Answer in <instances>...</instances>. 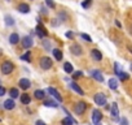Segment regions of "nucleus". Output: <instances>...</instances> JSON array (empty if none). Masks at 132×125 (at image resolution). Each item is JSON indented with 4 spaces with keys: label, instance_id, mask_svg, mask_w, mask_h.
<instances>
[{
    "label": "nucleus",
    "instance_id": "37998d69",
    "mask_svg": "<svg viewBox=\"0 0 132 125\" xmlns=\"http://www.w3.org/2000/svg\"><path fill=\"white\" fill-rule=\"evenodd\" d=\"M131 71H132V64H131Z\"/></svg>",
    "mask_w": 132,
    "mask_h": 125
},
{
    "label": "nucleus",
    "instance_id": "ddd939ff",
    "mask_svg": "<svg viewBox=\"0 0 132 125\" xmlns=\"http://www.w3.org/2000/svg\"><path fill=\"white\" fill-rule=\"evenodd\" d=\"M110 113H111V116H113L115 120H118V117H119V108H118V104H117V103H113V104H111Z\"/></svg>",
    "mask_w": 132,
    "mask_h": 125
},
{
    "label": "nucleus",
    "instance_id": "aec40b11",
    "mask_svg": "<svg viewBox=\"0 0 132 125\" xmlns=\"http://www.w3.org/2000/svg\"><path fill=\"white\" fill-rule=\"evenodd\" d=\"M118 80L117 78H110L109 80V87L111 89V90H117L118 89Z\"/></svg>",
    "mask_w": 132,
    "mask_h": 125
},
{
    "label": "nucleus",
    "instance_id": "a878e982",
    "mask_svg": "<svg viewBox=\"0 0 132 125\" xmlns=\"http://www.w3.org/2000/svg\"><path fill=\"white\" fill-rule=\"evenodd\" d=\"M34 96H35L36 99H44V98H45V93H44L43 90H36V91L34 93Z\"/></svg>",
    "mask_w": 132,
    "mask_h": 125
},
{
    "label": "nucleus",
    "instance_id": "39448f33",
    "mask_svg": "<svg viewBox=\"0 0 132 125\" xmlns=\"http://www.w3.org/2000/svg\"><path fill=\"white\" fill-rule=\"evenodd\" d=\"M86 109H87V104H86L84 102H79V103H77L75 107H74V111H75L77 115H83V113L86 112Z\"/></svg>",
    "mask_w": 132,
    "mask_h": 125
},
{
    "label": "nucleus",
    "instance_id": "f257e3e1",
    "mask_svg": "<svg viewBox=\"0 0 132 125\" xmlns=\"http://www.w3.org/2000/svg\"><path fill=\"white\" fill-rule=\"evenodd\" d=\"M39 65H40L42 69L48 71V69L52 68L53 61H52V59H51L49 56H43V57H40V60H39Z\"/></svg>",
    "mask_w": 132,
    "mask_h": 125
},
{
    "label": "nucleus",
    "instance_id": "58836bf2",
    "mask_svg": "<svg viewBox=\"0 0 132 125\" xmlns=\"http://www.w3.org/2000/svg\"><path fill=\"white\" fill-rule=\"evenodd\" d=\"M115 25H117V26H118L119 29H122V25H120V22H119L118 20H115Z\"/></svg>",
    "mask_w": 132,
    "mask_h": 125
},
{
    "label": "nucleus",
    "instance_id": "20e7f679",
    "mask_svg": "<svg viewBox=\"0 0 132 125\" xmlns=\"http://www.w3.org/2000/svg\"><path fill=\"white\" fill-rule=\"evenodd\" d=\"M93 99H95V103H96L97 106H105V104H106V96H105L102 93H97Z\"/></svg>",
    "mask_w": 132,
    "mask_h": 125
},
{
    "label": "nucleus",
    "instance_id": "e433bc0d",
    "mask_svg": "<svg viewBox=\"0 0 132 125\" xmlns=\"http://www.w3.org/2000/svg\"><path fill=\"white\" fill-rule=\"evenodd\" d=\"M3 95H5V87L0 86V96H3Z\"/></svg>",
    "mask_w": 132,
    "mask_h": 125
},
{
    "label": "nucleus",
    "instance_id": "f8f14e48",
    "mask_svg": "<svg viewBox=\"0 0 132 125\" xmlns=\"http://www.w3.org/2000/svg\"><path fill=\"white\" fill-rule=\"evenodd\" d=\"M48 93H49V95H52L54 99H57L58 102H62V96L58 94V91L54 89V87H48Z\"/></svg>",
    "mask_w": 132,
    "mask_h": 125
},
{
    "label": "nucleus",
    "instance_id": "cd10ccee",
    "mask_svg": "<svg viewBox=\"0 0 132 125\" xmlns=\"http://www.w3.org/2000/svg\"><path fill=\"white\" fill-rule=\"evenodd\" d=\"M91 5H92V0H83V2H82V7L84 9H88Z\"/></svg>",
    "mask_w": 132,
    "mask_h": 125
},
{
    "label": "nucleus",
    "instance_id": "f03ea898",
    "mask_svg": "<svg viewBox=\"0 0 132 125\" xmlns=\"http://www.w3.org/2000/svg\"><path fill=\"white\" fill-rule=\"evenodd\" d=\"M2 73L3 74H11L13 71H14V64L12 61H9V60H7V61H4L3 64H2Z\"/></svg>",
    "mask_w": 132,
    "mask_h": 125
},
{
    "label": "nucleus",
    "instance_id": "2eb2a0df",
    "mask_svg": "<svg viewBox=\"0 0 132 125\" xmlns=\"http://www.w3.org/2000/svg\"><path fill=\"white\" fill-rule=\"evenodd\" d=\"M70 87H71L77 94H79V95H84V91L82 90V87H80L77 82H74V81H73V82H70Z\"/></svg>",
    "mask_w": 132,
    "mask_h": 125
},
{
    "label": "nucleus",
    "instance_id": "79ce46f5",
    "mask_svg": "<svg viewBox=\"0 0 132 125\" xmlns=\"http://www.w3.org/2000/svg\"><path fill=\"white\" fill-rule=\"evenodd\" d=\"M129 30H131V33H132V25H131V27H129Z\"/></svg>",
    "mask_w": 132,
    "mask_h": 125
},
{
    "label": "nucleus",
    "instance_id": "c756f323",
    "mask_svg": "<svg viewBox=\"0 0 132 125\" xmlns=\"http://www.w3.org/2000/svg\"><path fill=\"white\" fill-rule=\"evenodd\" d=\"M45 4H47V7H49L51 9H54V8H56V4H54L53 0H45Z\"/></svg>",
    "mask_w": 132,
    "mask_h": 125
},
{
    "label": "nucleus",
    "instance_id": "5701e85b",
    "mask_svg": "<svg viewBox=\"0 0 132 125\" xmlns=\"http://www.w3.org/2000/svg\"><path fill=\"white\" fill-rule=\"evenodd\" d=\"M4 20H5V25H7V26H13V25H14V18H13L12 16L7 15Z\"/></svg>",
    "mask_w": 132,
    "mask_h": 125
},
{
    "label": "nucleus",
    "instance_id": "2f4dec72",
    "mask_svg": "<svg viewBox=\"0 0 132 125\" xmlns=\"http://www.w3.org/2000/svg\"><path fill=\"white\" fill-rule=\"evenodd\" d=\"M80 38H82V39H84L86 42H92V38H91L89 35L84 34V33H82V34H80Z\"/></svg>",
    "mask_w": 132,
    "mask_h": 125
},
{
    "label": "nucleus",
    "instance_id": "b1692460",
    "mask_svg": "<svg viewBox=\"0 0 132 125\" xmlns=\"http://www.w3.org/2000/svg\"><path fill=\"white\" fill-rule=\"evenodd\" d=\"M21 60H25V61H27V63H31V52L27 51V52H25L23 55H21Z\"/></svg>",
    "mask_w": 132,
    "mask_h": 125
},
{
    "label": "nucleus",
    "instance_id": "f3484780",
    "mask_svg": "<svg viewBox=\"0 0 132 125\" xmlns=\"http://www.w3.org/2000/svg\"><path fill=\"white\" fill-rule=\"evenodd\" d=\"M14 107H16V103H14L13 99H7L4 102V108L5 109H13Z\"/></svg>",
    "mask_w": 132,
    "mask_h": 125
},
{
    "label": "nucleus",
    "instance_id": "c03bdc74",
    "mask_svg": "<svg viewBox=\"0 0 132 125\" xmlns=\"http://www.w3.org/2000/svg\"><path fill=\"white\" fill-rule=\"evenodd\" d=\"M7 2H11V0H7Z\"/></svg>",
    "mask_w": 132,
    "mask_h": 125
},
{
    "label": "nucleus",
    "instance_id": "6e6552de",
    "mask_svg": "<svg viewBox=\"0 0 132 125\" xmlns=\"http://www.w3.org/2000/svg\"><path fill=\"white\" fill-rule=\"evenodd\" d=\"M91 76H92L96 81H98V82H104V76H102L101 71H98V69H93V71H91Z\"/></svg>",
    "mask_w": 132,
    "mask_h": 125
},
{
    "label": "nucleus",
    "instance_id": "a211bd4d",
    "mask_svg": "<svg viewBox=\"0 0 132 125\" xmlns=\"http://www.w3.org/2000/svg\"><path fill=\"white\" fill-rule=\"evenodd\" d=\"M53 56H54V59H56L57 61H61V60H62V57H63V53H62V51H61V50L54 48V50H53Z\"/></svg>",
    "mask_w": 132,
    "mask_h": 125
},
{
    "label": "nucleus",
    "instance_id": "393cba45",
    "mask_svg": "<svg viewBox=\"0 0 132 125\" xmlns=\"http://www.w3.org/2000/svg\"><path fill=\"white\" fill-rule=\"evenodd\" d=\"M18 94H20V91H18V89H16V87H12V89L9 90V95H11L12 99L18 98Z\"/></svg>",
    "mask_w": 132,
    "mask_h": 125
},
{
    "label": "nucleus",
    "instance_id": "9d476101",
    "mask_svg": "<svg viewBox=\"0 0 132 125\" xmlns=\"http://www.w3.org/2000/svg\"><path fill=\"white\" fill-rule=\"evenodd\" d=\"M91 56H92L93 60H96V61H101V60H102V53H101V51H98L97 48L91 50Z\"/></svg>",
    "mask_w": 132,
    "mask_h": 125
},
{
    "label": "nucleus",
    "instance_id": "7ed1b4c3",
    "mask_svg": "<svg viewBox=\"0 0 132 125\" xmlns=\"http://www.w3.org/2000/svg\"><path fill=\"white\" fill-rule=\"evenodd\" d=\"M35 31H36V34H38L39 38H45V37H48V31H47V29L43 26L42 22L38 24V26L35 27Z\"/></svg>",
    "mask_w": 132,
    "mask_h": 125
},
{
    "label": "nucleus",
    "instance_id": "473e14b6",
    "mask_svg": "<svg viewBox=\"0 0 132 125\" xmlns=\"http://www.w3.org/2000/svg\"><path fill=\"white\" fill-rule=\"evenodd\" d=\"M65 35H66V38H69V39H74V33L70 31V30H69V31H66Z\"/></svg>",
    "mask_w": 132,
    "mask_h": 125
},
{
    "label": "nucleus",
    "instance_id": "4c0bfd02",
    "mask_svg": "<svg viewBox=\"0 0 132 125\" xmlns=\"http://www.w3.org/2000/svg\"><path fill=\"white\" fill-rule=\"evenodd\" d=\"M35 125H47L44 121H42V120H38L36 122H35Z\"/></svg>",
    "mask_w": 132,
    "mask_h": 125
},
{
    "label": "nucleus",
    "instance_id": "1a4fd4ad",
    "mask_svg": "<svg viewBox=\"0 0 132 125\" xmlns=\"http://www.w3.org/2000/svg\"><path fill=\"white\" fill-rule=\"evenodd\" d=\"M101 119H102L101 112H100L98 109H93V112H92V121H93V124H95V125L98 124V122L101 121Z\"/></svg>",
    "mask_w": 132,
    "mask_h": 125
},
{
    "label": "nucleus",
    "instance_id": "4468645a",
    "mask_svg": "<svg viewBox=\"0 0 132 125\" xmlns=\"http://www.w3.org/2000/svg\"><path fill=\"white\" fill-rule=\"evenodd\" d=\"M18 84H20V87H21L22 90H27V89L31 86V82H30V80H27V78H21Z\"/></svg>",
    "mask_w": 132,
    "mask_h": 125
},
{
    "label": "nucleus",
    "instance_id": "423d86ee",
    "mask_svg": "<svg viewBox=\"0 0 132 125\" xmlns=\"http://www.w3.org/2000/svg\"><path fill=\"white\" fill-rule=\"evenodd\" d=\"M21 43H22V47H23V48H26V50H29V48H31V47L34 46V40H32V38H31V37H29V35L23 37Z\"/></svg>",
    "mask_w": 132,
    "mask_h": 125
},
{
    "label": "nucleus",
    "instance_id": "a18cd8bd",
    "mask_svg": "<svg viewBox=\"0 0 132 125\" xmlns=\"http://www.w3.org/2000/svg\"><path fill=\"white\" fill-rule=\"evenodd\" d=\"M96 125H98V124H96Z\"/></svg>",
    "mask_w": 132,
    "mask_h": 125
},
{
    "label": "nucleus",
    "instance_id": "72a5a7b5",
    "mask_svg": "<svg viewBox=\"0 0 132 125\" xmlns=\"http://www.w3.org/2000/svg\"><path fill=\"white\" fill-rule=\"evenodd\" d=\"M114 71H115V73H117V74L122 72V71L119 69V64H118V63H114Z\"/></svg>",
    "mask_w": 132,
    "mask_h": 125
},
{
    "label": "nucleus",
    "instance_id": "a19ab883",
    "mask_svg": "<svg viewBox=\"0 0 132 125\" xmlns=\"http://www.w3.org/2000/svg\"><path fill=\"white\" fill-rule=\"evenodd\" d=\"M2 55H3V51H2V50H0V56H2Z\"/></svg>",
    "mask_w": 132,
    "mask_h": 125
},
{
    "label": "nucleus",
    "instance_id": "ea45409f",
    "mask_svg": "<svg viewBox=\"0 0 132 125\" xmlns=\"http://www.w3.org/2000/svg\"><path fill=\"white\" fill-rule=\"evenodd\" d=\"M127 50H128V51L132 53V46H131V44H128V46H127Z\"/></svg>",
    "mask_w": 132,
    "mask_h": 125
},
{
    "label": "nucleus",
    "instance_id": "7c9ffc66",
    "mask_svg": "<svg viewBox=\"0 0 132 125\" xmlns=\"http://www.w3.org/2000/svg\"><path fill=\"white\" fill-rule=\"evenodd\" d=\"M82 76H83V72H82V71H77V72H73V77H74L75 80L80 78Z\"/></svg>",
    "mask_w": 132,
    "mask_h": 125
},
{
    "label": "nucleus",
    "instance_id": "9b49d317",
    "mask_svg": "<svg viewBox=\"0 0 132 125\" xmlns=\"http://www.w3.org/2000/svg\"><path fill=\"white\" fill-rule=\"evenodd\" d=\"M17 9H18L20 13H23V15L30 13V7H29V4H26V3H21V4H18Z\"/></svg>",
    "mask_w": 132,
    "mask_h": 125
},
{
    "label": "nucleus",
    "instance_id": "412c9836",
    "mask_svg": "<svg viewBox=\"0 0 132 125\" xmlns=\"http://www.w3.org/2000/svg\"><path fill=\"white\" fill-rule=\"evenodd\" d=\"M63 71L70 74V73L74 72V68H73V65L70 64V63H65V64H63Z\"/></svg>",
    "mask_w": 132,
    "mask_h": 125
},
{
    "label": "nucleus",
    "instance_id": "c85d7f7f",
    "mask_svg": "<svg viewBox=\"0 0 132 125\" xmlns=\"http://www.w3.org/2000/svg\"><path fill=\"white\" fill-rule=\"evenodd\" d=\"M118 77H119V80H122V81H126V80L129 78V76H128L126 72H120V73H118Z\"/></svg>",
    "mask_w": 132,
    "mask_h": 125
},
{
    "label": "nucleus",
    "instance_id": "f704fd0d",
    "mask_svg": "<svg viewBox=\"0 0 132 125\" xmlns=\"http://www.w3.org/2000/svg\"><path fill=\"white\" fill-rule=\"evenodd\" d=\"M43 44H44L45 50H49V48H51V42H49V40H44V42H43Z\"/></svg>",
    "mask_w": 132,
    "mask_h": 125
},
{
    "label": "nucleus",
    "instance_id": "4be33fe9",
    "mask_svg": "<svg viewBox=\"0 0 132 125\" xmlns=\"http://www.w3.org/2000/svg\"><path fill=\"white\" fill-rule=\"evenodd\" d=\"M61 124H62V125H73V124H74V120H73L70 116H68V117H65V119L61 120Z\"/></svg>",
    "mask_w": 132,
    "mask_h": 125
},
{
    "label": "nucleus",
    "instance_id": "0eeeda50",
    "mask_svg": "<svg viewBox=\"0 0 132 125\" xmlns=\"http://www.w3.org/2000/svg\"><path fill=\"white\" fill-rule=\"evenodd\" d=\"M82 47H80V44H77V43H74V44H71L70 46V52L74 55V56H80L82 55Z\"/></svg>",
    "mask_w": 132,
    "mask_h": 125
},
{
    "label": "nucleus",
    "instance_id": "dca6fc26",
    "mask_svg": "<svg viewBox=\"0 0 132 125\" xmlns=\"http://www.w3.org/2000/svg\"><path fill=\"white\" fill-rule=\"evenodd\" d=\"M18 42H20V37H18V34H17V33H12V34L9 35V43L14 46V44H17Z\"/></svg>",
    "mask_w": 132,
    "mask_h": 125
},
{
    "label": "nucleus",
    "instance_id": "6ab92c4d",
    "mask_svg": "<svg viewBox=\"0 0 132 125\" xmlns=\"http://www.w3.org/2000/svg\"><path fill=\"white\" fill-rule=\"evenodd\" d=\"M20 99H21V103L22 104H30V102H31V98H30V95L29 94H22L21 96H20Z\"/></svg>",
    "mask_w": 132,
    "mask_h": 125
},
{
    "label": "nucleus",
    "instance_id": "bb28decb",
    "mask_svg": "<svg viewBox=\"0 0 132 125\" xmlns=\"http://www.w3.org/2000/svg\"><path fill=\"white\" fill-rule=\"evenodd\" d=\"M44 106H45V107H52V108H56L58 104H57L54 100H45V102H44Z\"/></svg>",
    "mask_w": 132,
    "mask_h": 125
},
{
    "label": "nucleus",
    "instance_id": "c9c22d12",
    "mask_svg": "<svg viewBox=\"0 0 132 125\" xmlns=\"http://www.w3.org/2000/svg\"><path fill=\"white\" fill-rule=\"evenodd\" d=\"M119 122H120V125H128V120L126 117H122V120Z\"/></svg>",
    "mask_w": 132,
    "mask_h": 125
}]
</instances>
